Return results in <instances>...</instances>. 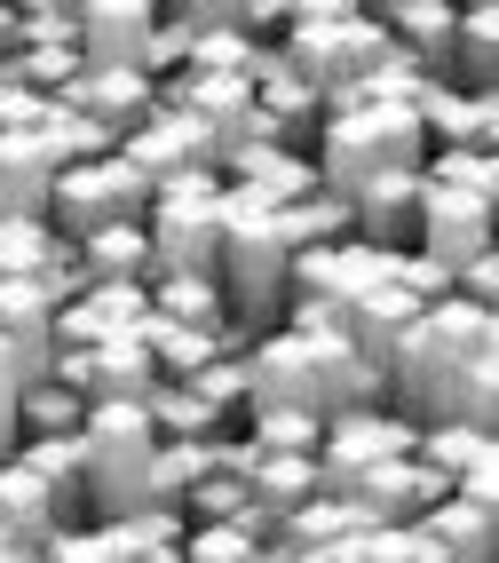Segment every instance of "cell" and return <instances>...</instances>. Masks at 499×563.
<instances>
[{
	"instance_id": "cell-1",
	"label": "cell",
	"mask_w": 499,
	"mask_h": 563,
	"mask_svg": "<svg viewBox=\"0 0 499 563\" xmlns=\"http://www.w3.org/2000/svg\"><path fill=\"white\" fill-rule=\"evenodd\" d=\"M286 278H293V246L278 231V207H262L254 191L222 183V254H214V286L239 342H262L286 318Z\"/></svg>"
},
{
	"instance_id": "cell-2",
	"label": "cell",
	"mask_w": 499,
	"mask_h": 563,
	"mask_svg": "<svg viewBox=\"0 0 499 563\" xmlns=\"http://www.w3.org/2000/svg\"><path fill=\"white\" fill-rule=\"evenodd\" d=\"M270 48H278V64L293 80L325 103V96L357 88L365 71L389 64V32H380L373 9H357V0H286V24H278Z\"/></svg>"
},
{
	"instance_id": "cell-3",
	"label": "cell",
	"mask_w": 499,
	"mask_h": 563,
	"mask_svg": "<svg viewBox=\"0 0 499 563\" xmlns=\"http://www.w3.org/2000/svg\"><path fill=\"white\" fill-rule=\"evenodd\" d=\"M151 429L143 405H88L80 412V476H88V523H120L135 508H151Z\"/></svg>"
},
{
	"instance_id": "cell-4",
	"label": "cell",
	"mask_w": 499,
	"mask_h": 563,
	"mask_svg": "<svg viewBox=\"0 0 499 563\" xmlns=\"http://www.w3.org/2000/svg\"><path fill=\"white\" fill-rule=\"evenodd\" d=\"M143 239H151V278H214V254H222V167H190V175L151 183Z\"/></svg>"
},
{
	"instance_id": "cell-5",
	"label": "cell",
	"mask_w": 499,
	"mask_h": 563,
	"mask_svg": "<svg viewBox=\"0 0 499 563\" xmlns=\"http://www.w3.org/2000/svg\"><path fill=\"white\" fill-rule=\"evenodd\" d=\"M143 214H151V183L111 152V159H88V167H56L41 222L56 239H88L103 222H143Z\"/></svg>"
},
{
	"instance_id": "cell-6",
	"label": "cell",
	"mask_w": 499,
	"mask_h": 563,
	"mask_svg": "<svg viewBox=\"0 0 499 563\" xmlns=\"http://www.w3.org/2000/svg\"><path fill=\"white\" fill-rule=\"evenodd\" d=\"M412 421L397 405H365V412H341V421H325L318 429V484H325V500H350V484L365 476V468H380V461H404L412 453Z\"/></svg>"
},
{
	"instance_id": "cell-7",
	"label": "cell",
	"mask_w": 499,
	"mask_h": 563,
	"mask_svg": "<svg viewBox=\"0 0 499 563\" xmlns=\"http://www.w3.org/2000/svg\"><path fill=\"white\" fill-rule=\"evenodd\" d=\"M48 382H64L80 405H143L159 365H151V350L135 333H120V342H96V350H56Z\"/></svg>"
},
{
	"instance_id": "cell-8",
	"label": "cell",
	"mask_w": 499,
	"mask_h": 563,
	"mask_svg": "<svg viewBox=\"0 0 499 563\" xmlns=\"http://www.w3.org/2000/svg\"><path fill=\"white\" fill-rule=\"evenodd\" d=\"M491 199H468V191H444V183H420V231H412V254H429L436 271H468L476 254H491Z\"/></svg>"
},
{
	"instance_id": "cell-9",
	"label": "cell",
	"mask_w": 499,
	"mask_h": 563,
	"mask_svg": "<svg viewBox=\"0 0 499 563\" xmlns=\"http://www.w3.org/2000/svg\"><path fill=\"white\" fill-rule=\"evenodd\" d=\"M246 365V412H310L318 421V373H310V342L286 325H270L262 342L239 350Z\"/></svg>"
},
{
	"instance_id": "cell-10",
	"label": "cell",
	"mask_w": 499,
	"mask_h": 563,
	"mask_svg": "<svg viewBox=\"0 0 499 563\" xmlns=\"http://www.w3.org/2000/svg\"><path fill=\"white\" fill-rule=\"evenodd\" d=\"M151 32H159V0H80L71 48H80L88 71H143Z\"/></svg>"
},
{
	"instance_id": "cell-11",
	"label": "cell",
	"mask_w": 499,
	"mask_h": 563,
	"mask_svg": "<svg viewBox=\"0 0 499 563\" xmlns=\"http://www.w3.org/2000/svg\"><path fill=\"white\" fill-rule=\"evenodd\" d=\"M350 239L373 246V254H412V231H420V167H389L357 183L350 199Z\"/></svg>"
},
{
	"instance_id": "cell-12",
	"label": "cell",
	"mask_w": 499,
	"mask_h": 563,
	"mask_svg": "<svg viewBox=\"0 0 499 563\" xmlns=\"http://www.w3.org/2000/svg\"><path fill=\"white\" fill-rule=\"evenodd\" d=\"M120 159H127L143 183H167V175H190V167H214V143L199 135V120H182V111H159V103H151L143 120L120 135Z\"/></svg>"
},
{
	"instance_id": "cell-13",
	"label": "cell",
	"mask_w": 499,
	"mask_h": 563,
	"mask_svg": "<svg viewBox=\"0 0 499 563\" xmlns=\"http://www.w3.org/2000/svg\"><path fill=\"white\" fill-rule=\"evenodd\" d=\"M412 318H420L412 294L397 278H373L365 294H350V310H341V342H350L380 382H389V357H397V342L412 333Z\"/></svg>"
},
{
	"instance_id": "cell-14",
	"label": "cell",
	"mask_w": 499,
	"mask_h": 563,
	"mask_svg": "<svg viewBox=\"0 0 499 563\" xmlns=\"http://www.w3.org/2000/svg\"><path fill=\"white\" fill-rule=\"evenodd\" d=\"M412 111H420L429 152H484L491 159V143H499V96H468L452 80H429Z\"/></svg>"
},
{
	"instance_id": "cell-15",
	"label": "cell",
	"mask_w": 499,
	"mask_h": 563,
	"mask_svg": "<svg viewBox=\"0 0 499 563\" xmlns=\"http://www.w3.org/2000/svg\"><path fill=\"white\" fill-rule=\"evenodd\" d=\"M0 350H9L16 382H48V365H56V302L32 278H0Z\"/></svg>"
},
{
	"instance_id": "cell-16",
	"label": "cell",
	"mask_w": 499,
	"mask_h": 563,
	"mask_svg": "<svg viewBox=\"0 0 499 563\" xmlns=\"http://www.w3.org/2000/svg\"><path fill=\"white\" fill-rule=\"evenodd\" d=\"M310 342V373H318V421H341V412H365V405H389V382L341 342V333H301Z\"/></svg>"
},
{
	"instance_id": "cell-17",
	"label": "cell",
	"mask_w": 499,
	"mask_h": 563,
	"mask_svg": "<svg viewBox=\"0 0 499 563\" xmlns=\"http://www.w3.org/2000/svg\"><path fill=\"white\" fill-rule=\"evenodd\" d=\"M412 532L436 548V563H499V516L476 508V500H459V493L429 500L412 516Z\"/></svg>"
},
{
	"instance_id": "cell-18",
	"label": "cell",
	"mask_w": 499,
	"mask_h": 563,
	"mask_svg": "<svg viewBox=\"0 0 499 563\" xmlns=\"http://www.w3.org/2000/svg\"><path fill=\"white\" fill-rule=\"evenodd\" d=\"M32 484L48 493L56 523L71 532V523H88V476H80V437H16V453H9Z\"/></svg>"
},
{
	"instance_id": "cell-19",
	"label": "cell",
	"mask_w": 499,
	"mask_h": 563,
	"mask_svg": "<svg viewBox=\"0 0 499 563\" xmlns=\"http://www.w3.org/2000/svg\"><path fill=\"white\" fill-rule=\"evenodd\" d=\"M151 318V294L143 286H88L71 310H56V350H96V342H120Z\"/></svg>"
},
{
	"instance_id": "cell-20",
	"label": "cell",
	"mask_w": 499,
	"mask_h": 563,
	"mask_svg": "<svg viewBox=\"0 0 499 563\" xmlns=\"http://www.w3.org/2000/svg\"><path fill=\"white\" fill-rule=\"evenodd\" d=\"M222 183L254 191L262 207H293L318 191V167H310V152H286V143H246V152L222 159Z\"/></svg>"
},
{
	"instance_id": "cell-21",
	"label": "cell",
	"mask_w": 499,
	"mask_h": 563,
	"mask_svg": "<svg viewBox=\"0 0 499 563\" xmlns=\"http://www.w3.org/2000/svg\"><path fill=\"white\" fill-rule=\"evenodd\" d=\"M48 183H56V152L32 128L0 135V222H41L48 214Z\"/></svg>"
},
{
	"instance_id": "cell-22",
	"label": "cell",
	"mask_w": 499,
	"mask_h": 563,
	"mask_svg": "<svg viewBox=\"0 0 499 563\" xmlns=\"http://www.w3.org/2000/svg\"><path fill=\"white\" fill-rule=\"evenodd\" d=\"M151 88H159L151 71H88L80 64V80H71L56 103L80 111V120H96V128H111V135H127L143 111H151Z\"/></svg>"
},
{
	"instance_id": "cell-23",
	"label": "cell",
	"mask_w": 499,
	"mask_h": 563,
	"mask_svg": "<svg viewBox=\"0 0 499 563\" xmlns=\"http://www.w3.org/2000/svg\"><path fill=\"white\" fill-rule=\"evenodd\" d=\"M71 271H80V286H151L143 222H103V231L71 239Z\"/></svg>"
},
{
	"instance_id": "cell-24",
	"label": "cell",
	"mask_w": 499,
	"mask_h": 563,
	"mask_svg": "<svg viewBox=\"0 0 499 563\" xmlns=\"http://www.w3.org/2000/svg\"><path fill=\"white\" fill-rule=\"evenodd\" d=\"M318 493H325V484H318L310 453H246V508L262 523H286L293 508H310Z\"/></svg>"
},
{
	"instance_id": "cell-25",
	"label": "cell",
	"mask_w": 499,
	"mask_h": 563,
	"mask_svg": "<svg viewBox=\"0 0 499 563\" xmlns=\"http://www.w3.org/2000/svg\"><path fill=\"white\" fill-rule=\"evenodd\" d=\"M350 500L373 516V523H412L429 500H444V476H429L412 453L404 461H380V468H365L357 484H350Z\"/></svg>"
},
{
	"instance_id": "cell-26",
	"label": "cell",
	"mask_w": 499,
	"mask_h": 563,
	"mask_svg": "<svg viewBox=\"0 0 499 563\" xmlns=\"http://www.w3.org/2000/svg\"><path fill=\"white\" fill-rule=\"evenodd\" d=\"M444 80L468 88V96H491V88H499V9H491V0H468V9L452 16Z\"/></svg>"
},
{
	"instance_id": "cell-27",
	"label": "cell",
	"mask_w": 499,
	"mask_h": 563,
	"mask_svg": "<svg viewBox=\"0 0 499 563\" xmlns=\"http://www.w3.org/2000/svg\"><path fill=\"white\" fill-rule=\"evenodd\" d=\"M452 0H380L373 9V24L389 32V48H404V56H420L444 80V48H452Z\"/></svg>"
},
{
	"instance_id": "cell-28",
	"label": "cell",
	"mask_w": 499,
	"mask_h": 563,
	"mask_svg": "<svg viewBox=\"0 0 499 563\" xmlns=\"http://www.w3.org/2000/svg\"><path fill=\"white\" fill-rule=\"evenodd\" d=\"M135 342L151 350V365H159V382H190L199 365H214V357H239V350L222 342V333L175 325V318H143V325H135Z\"/></svg>"
},
{
	"instance_id": "cell-29",
	"label": "cell",
	"mask_w": 499,
	"mask_h": 563,
	"mask_svg": "<svg viewBox=\"0 0 499 563\" xmlns=\"http://www.w3.org/2000/svg\"><path fill=\"white\" fill-rule=\"evenodd\" d=\"M151 318H175V325H199V333H222L230 350H246L239 333H230V310H222V286L214 278H151Z\"/></svg>"
},
{
	"instance_id": "cell-30",
	"label": "cell",
	"mask_w": 499,
	"mask_h": 563,
	"mask_svg": "<svg viewBox=\"0 0 499 563\" xmlns=\"http://www.w3.org/2000/svg\"><path fill=\"white\" fill-rule=\"evenodd\" d=\"M182 532H190V523L175 508H135L120 523H103V548H111V563H175Z\"/></svg>"
},
{
	"instance_id": "cell-31",
	"label": "cell",
	"mask_w": 499,
	"mask_h": 563,
	"mask_svg": "<svg viewBox=\"0 0 499 563\" xmlns=\"http://www.w3.org/2000/svg\"><path fill=\"white\" fill-rule=\"evenodd\" d=\"M412 461L429 468V476H444V493L468 468H499V453H491V429H459V421H436V429H420L412 437Z\"/></svg>"
},
{
	"instance_id": "cell-32",
	"label": "cell",
	"mask_w": 499,
	"mask_h": 563,
	"mask_svg": "<svg viewBox=\"0 0 499 563\" xmlns=\"http://www.w3.org/2000/svg\"><path fill=\"white\" fill-rule=\"evenodd\" d=\"M48 532H64V523H56V508H48V493H41V484H32L16 461H0V540L41 548Z\"/></svg>"
},
{
	"instance_id": "cell-33",
	"label": "cell",
	"mask_w": 499,
	"mask_h": 563,
	"mask_svg": "<svg viewBox=\"0 0 499 563\" xmlns=\"http://www.w3.org/2000/svg\"><path fill=\"white\" fill-rule=\"evenodd\" d=\"M262 540H270V523L246 508L239 523H190L175 563H254V555H262Z\"/></svg>"
},
{
	"instance_id": "cell-34",
	"label": "cell",
	"mask_w": 499,
	"mask_h": 563,
	"mask_svg": "<svg viewBox=\"0 0 499 563\" xmlns=\"http://www.w3.org/2000/svg\"><path fill=\"white\" fill-rule=\"evenodd\" d=\"M278 231H286V246H293V254H310V246H341V239H350V207H341L333 191H310V199L278 207Z\"/></svg>"
},
{
	"instance_id": "cell-35",
	"label": "cell",
	"mask_w": 499,
	"mask_h": 563,
	"mask_svg": "<svg viewBox=\"0 0 499 563\" xmlns=\"http://www.w3.org/2000/svg\"><path fill=\"white\" fill-rule=\"evenodd\" d=\"M80 397L64 382H24L16 389V437H80Z\"/></svg>"
},
{
	"instance_id": "cell-36",
	"label": "cell",
	"mask_w": 499,
	"mask_h": 563,
	"mask_svg": "<svg viewBox=\"0 0 499 563\" xmlns=\"http://www.w3.org/2000/svg\"><path fill=\"white\" fill-rule=\"evenodd\" d=\"M143 412H151V429H159V437H222V421H214V412L190 397L182 382H151Z\"/></svg>"
},
{
	"instance_id": "cell-37",
	"label": "cell",
	"mask_w": 499,
	"mask_h": 563,
	"mask_svg": "<svg viewBox=\"0 0 499 563\" xmlns=\"http://www.w3.org/2000/svg\"><path fill=\"white\" fill-rule=\"evenodd\" d=\"M420 183H444V191H468V199L499 207V167L484 152H429V159H420Z\"/></svg>"
},
{
	"instance_id": "cell-38",
	"label": "cell",
	"mask_w": 499,
	"mask_h": 563,
	"mask_svg": "<svg viewBox=\"0 0 499 563\" xmlns=\"http://www.w3.org/2000/svg\"><path fill=\"white\" fill-rule=\"evenodd\" d=\"M318 429L325 421H310V412H246V453H318Z\"/></svg>"
},
{
	"instance_id": "cell-39",
	"label": "cell",
	"mask_w": 499,
	"mask_h": 563,
	"mask_svg": "<svg viewBox=\"0 0 499 563\" xmlns=\"http://www.w3.org/2000/svg\"><path fill=\"white\" fill-rule=\"evenodd\" d=\"M80 0H16V48H71Z\"/></svg>"
},
{
	"instance_id": "cell-40",
	"label": "cell",
	"mask_w": 499,
	"mask_h": 563,
	"mask_svg": "<svg viewBox=\"0 0 499 563\" xmlns=\"http://www.w3.org/2000/svg\"><path fill=\"white\" fill-rule=\"evenodd\" d=\"M182 389L199 397V405L214 412L222 429H230V421H239V412H246V365H239V357H214V365H199V373H190Z\"/></svg>"
},
{
	"instance_id": "cell-41",
	"label": "cell",
	"mask_w": 499,
	"mask_h": 563,
	"mask_svg": "<svg viewBox=\"0 0 499 563\" xmlns=\"http://www.w3.org/2000/svg\"><path fill=\"white\" fill-rule=\"evenodd\" d=\"M365 563H436V548L412 523H389V532H365Z\"/></svg>"
},
{
	"instance_id": "cell-42",
	"label": "cell",
	"mask_w": 499,
	"mask_h": 563,
	"mask_svg": "<svg viewBox=\"0 0 499 563\" xmlns=\"http://www.w3.org/2000/svg\"><path fill=\"white\" fill-rule=\"evenodd\" d=\"M16 365H9V350H0V461H9L16 453Z\"/></svg>"
},
{
	"instance_id": "cell-43",
	"label": "cell",
	"mask_w": 499,
	"mask_h": 563,
	"mask_svg": "<svg viewBox=\"0 0 499 563\" xmlns=\"http://www.w3.org/2000/svg\"><path fill=\"white\" fill-rule=\"evenodd\" d=\"M286 563H365V540H333V548H301Z\"/></svg>"
},
{
	"instance_id": "cell-44",
	"label": "cell",
	"mask_w": 499,
	"mask_h": 563,
	"mask_svg": "<svg viewBox=\"0 0 499 563\" xmlns=\"http://www.w3.org/2000/svg\"><path fill=\"white\" fill-rule=\"evenodd\" d=\"M0 563H41V548H16V540H0Z\"/></svg>"
}]
</instances>
